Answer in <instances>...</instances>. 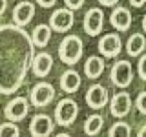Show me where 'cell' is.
I'll use <instances>...</instances> for the list:
<instances>
[{"label":"cell","instance_id":"obj_1","mask_svg":"<svg viewBox=\"0 0 146 137\" xmlns=\"http://www.w3.org/2000/svg\"><path fill=\"white\" fill-rule=\"evenodd\" d=\"M35 46L29 33L17 24L0 26V93L13 95L26 82Z\"/></svg>","mask_w":146,"mask_h":137},{"label":"cell","instance_id":"obj_2","mask_svg":"<svg viewBox=\"0 0 146 137\" xmlns=\"http://www.w3.org/2000/svg\"><path fill=\"white\" fill-rule=\"evenodd\" d=\"M82 53H84V42L75 33L66 35L58 44V59L68 66H75L82 59Z\"/></svg>","mask_w":146,"mask_h":137},{"label":"cell","instance_id":"obj_3","mask_svg":"<svg viewBox=\"0 0 146 137\" xmlns=\"http://www.w3.org/2000/svg\"><path fill=\"white\" fill-rule=\"evenodd\" d=\"M77 117H79V104H77V100L66 97L57 102V106H55V121H57L58 126H62V128L71 126Z\"/></svg>","mask_w":146,"mask_h":137},{"label":"cell","instance_id":"obj_4","mask_svg":"<svg viewBox=\"0 0 146 137\" xmlns=\"http://www.w3.org/2000/svg\"><path fill=\"white\" fill-rule=\"evenodd\" d=\"M55 95H57V91H55L53 84L42 80V82H36L33 88H31L29 102H31V106H35V108H46L53 102Z\"/></svg>","mask_w":146,"mask_h":137},{"label":"cell","instance_id":"obj_5","mask_svg":"<svg viewBox=\"0 0 146 137\" xmlns=\"http://www.w3.org/2000/svg\"><path fill=\"white\" fill-rule=\"evenodd\" d=\"M110 80L117 88H128L133 80V68L130 61H117L110 70Z\"/></svg>","mask_w":146,"mask_h":137},{"label":"cell","instance_id":"obj_6","mask_svg":"<svg viewBox=\"0 0 146 137\" xmlns=\"http://www.w3.org/2000/svg\"><path fill=\"white\" fill-rule=\"evenodd\" d=\"M75 24V15L70 7H60L55 9L49 17V27L57 33H66L68 29H71Z\"/></svg>","mask_w":146,"mask_h":137},{"label":"cell","instance_id":"obj_7","mask_svg":"<svg viewBox=\"0 0 146 137\" xmlns=\"http://www.w3.org/2000/svg\"><path fill=\"white\" fill-rule=\"evenodd\" d=\"M104 27V13L99 7H91L86 11L84 20H82V29L90 37H97Z\"/></svg>","mask_w":146,"mask_h":137},{"label":"cell","instance_id":"obj_8","mask_svg":"<svg viewBox=\"0 0 146 137\" xmlns=\"http://www.w3.org/2000/svg\"><path fill=\"white\" fill-rule=\"evenodd\" d=\"M27 113H29V99H26V97L11 99L6 104V108H4V115H6V119L7 121H13V122L22 121Z\"/></svg>","mask_w":146,"mask_h":137},{"label":"cell","instance_id":"obj_9","mask_svg":"<svg viewBox=\"0 0 146 137\" xmlns=\"http://www.w3.org/2000/svg\"><path fill=\"white\" fill-rule=\"evenodd\" d=\"M97 48H99L100 55H102V57H106V59L119 57V53L122 51L121 35H119V33H106L104 37H100Z\"/></svg>","mask_w":146,"mask_h":137},{"label":"cell","instance_id":"obj_10","mask_svg":"<svg viewBox=\"0 0 146 137\" xmlns=\"http://www.w3.org/2000/svg\"><path fill=\"white\" fill-rule=\"evenodd\" d=\"M108 104H110V113L117 119L126 117L128 113L131 112V106H133V104H131V97H130L128 91H117L111 97V100H108Z\"/></svg>","mask_w":146,"mask_h":137},{"label":"cell","instance_id":"obj_11","mask_svg":"<svg viewBox=\"0 0 146 137\" xmlns=\"http://www.w3.org/2000/svg\"><path fill=\"white\" fill-rule=\"evenodd\" d=\"M53 128H55L53 119L49 115H46V113H36V115H33L31 121H29V134L35 135V137L51 135Z\"/></svg>","mask_w":146,"mask_h":137},{"label":"cell","instance_id":"obj_12","mask_svg":"<svg viewBox=\"0 0 146 137\" xmlns=\"http://www.w3.org/2000/svg\"><path fill=\"white\" fill-rule=\"evenodd\" d=\"M53 70V57L48 51H38L36 55H33L31 59V71H33L35 77L38 79H44L48 77Z\"/></svg>","mask_w":146,"mask_h":137},{"label":"cell","instance_id":"obj_13","mask_svg":"<svg viewBox=\"0 0 146 137\" xmlns=\"http://www.w3.org/2000/svg\"><path fill=\"white\" fill-rule=\"evenodd\" d=\"M110 100V95H108V90L104 88L102 84H91L88 91H86V104L91 108V110H100L108 104Z\"/></svg>","mask_w":146,"mask_h":137},{"label":"cell","instance_id":"obj_14","mask_svg":"<svg viewBox=\"0 0 146 137\" xmlns=\"http://www.w3.org/2000/svg\"><path fill=\"white\" fill-rule=\"evenodd\" d=\"M13 24L24 27L31 22V18L35 17V4L33 2H27V0H22V2H18L15 7H13Z\"/></svg>","mask_w":146,"mask_h":137},{"label":"cell","instance_id":"obj_15","mask_svg":"<svg viewBox=\"0 0 146 137\" xmlns=\"http://www.w3.org/2000/svg\"><path fill=\"white\" fill-rule=\"evenodd\" d=\"M110 24L115 27L119 33L128 31V29H130V26H131V13H130V9L117 4V6L113 7L111 15H110Z\"/></svg>","mask_w":146,"mask_h":137},{"label":"cell","instance_id":"obj_16","mask_svg":"<svg viewBox=\"0 0 146 137\" xmlns=\"http://www.w3.org/2000/svg\"><path fill=\"white\" fill-rule=\"evenodd\" d=\"M58 84H60L62 91H66V93H75V91H79V88H80L82 79H80L79 71L66 70L60 75V79H58Z\"/></svg>","mask_w":146,"mask_h":137},{"label":"cell","instance_id":"obj_17","mask_svg":"<svg viewBox=\"0 0 146 137\" xmlns=\"http://www.w3.org/2000/svg\"><path fill=\"white\" fill-rule=\"evenodd\" d=\"M106 70V62H104L102 57H97V55H91V57L86 59L84 62V75L88 77V79H99L100 75L104 73Z\"/></svg>","mask_w":146,"mask_h":137},{"label":"cell","instance_id":"obj_18","mask_svg":"<svg viewBox=\"0 0 146 137\" xmlns=\"http://www.w3.org/2000/svg\"><path fill=\"white\" fill-rule=\"evenodd\" d=\"M51 33H53V29L49 27V24H38L33 27L29 37H31V42H33L35 48H46L49 44V40H51Z\"/></svg>","mask_w":146,"mask_h":137},{"label":"cell","instance_id":"obj_19","mask_svg":"<svg viewBox=\"0 0 146 137\" xmlns=\"http://www.w3.org/2000/svg\"><path fill=\"white\" fill-rule=\"evenodd\" d=\"M146 49V37L144 33H133L128 39V42H126V51L130 57H139L141 53H143Z\"/></svg>","mask_w":146,"mask_h":137},{"label":"cell","instance_id":"obj_20","mask_svg":"<svg viewBox=\"0 0 146 137\" xmlns=\"http://www.w3.org/2000/svg\"><path fill=\"white\" fill-rule=\"evenodd\" d=\"M102 126H104V117L99 115V113H93V115H90L86 119L82 130H84L86 135H97V134H100Z\"/></svg>","mask_w":146,"mask_h":137},{"label":"cell","instance_id":"obj_21","mask_svg":"<svg viewBox=\"0 0 146 137\" xmlns=\"http://www.w3.org/2000/svg\"><path fill=\"white\" fill-rule=\"evenodd\" d=\"M108 135H110V137H117V135L128 137V135H131V126L128 124L126 121H117L115 124H113V126L108 130Z\"/></svg>","mask_w":146,"mask_h":137},{"label":"cell","instance_id":"obj_22","mask_svg":"<svg viewBox=\"0 0 146 137\" xmlns=\"http://www.w3.org/2000/svg\"><path fill=\"white\" fill-rule=\"evenodd\" d=\"M18 134H20V130H18V126L13 121H7V122H2V124H0V137H4V135L17 137Z\"/></svg>","mask_w":146,"mask_h":137},{"label":"cell","instance_id":"obj_23","mask_svg":"<svg viewBox=\"0 0 146 137\" xmlns=\"http://www.w3.org/2000/svg\"><path fill=\"white\" fill-rule=\"evenodd\" d=\"M135 108L139 110L141 115H146V91H141L135 99Z\"/></svg>","mask_w":146,"mask_h":137},{"label":"cell","instance_id":"obj_24","mask_svg":"<svg viewBox=\"0 0 146 137\" xmlns=\"http://www.w3.org/2000/svg\"><path fill=\"white\" fill-rule=\"evenodd\" d=\"M139 62H137V73H139V77L146 82V55H139Z\"/></svg>","mask_w":146,"mask_h":137},{"label":"cell","instance_id":"obj_25","mask_svg":"<svg viewBox=\"0 0 146 137\" xmlns=\"http://www.w3.org/2000/svg\"><path fill=\"white\" fill-rule=\"evenodd\" d=\"M86 0H64V4H66V7H70L71 11H75V9L82 7V4H84Z\"/></svg>","mask_w":146,"mask_h":137},{"label":"cell","instance_id":"obj_26","mask_svg":"<svg viewBox=\"0 0 146 137\" xmlns=\"http://www.w3.org/2000/svg\"><path fill=\"white\" fill-rule=\"evenodd\" d=\"M40 7H53L57 4V0H36Z\"/></svg>","mask_w":146,"mask_h":137},{"label":"cell","instance_id":"obj_27","mask_svg":"<svg viewBox=\"0 0 146 137\" xmlns=\"http://www.w3.org/2000/svg\"><path fill=\"white\" fill-rule=\"evenodd\" d=\"M100 6H106V7H115L119 4V0H97Z\"/></svg>","mask_w":146,"mask_h":137},{"label":"cell","instance_id":"obj_28","mask_svg":"<svg viewBox=\"0 0 146 137\" xmlns=\"http://www.w3.org/2000/svg\"><path fill=\"white\" fill-rule=\"evenodd\" d=\"M7 11V0H0V17Z\"/></svg>","mask_w":146,"mask_h":137},{"label":"cell","instance_id":"obj_29","mask_svg":"<svg viewBox=\"0 0 146 137\" xmlns=\"http://www.w3.org/2000/svg\"><path fill=\"white\" fill-rule=\"evenodd\" d=\"M130 4L133 7H143L144 4H146V0H130Z\"/></svg>","mask_w":146,"mask_h":137},{"label":"cell","instance_id":"obj_30","mask_svg":"<svg viewBox=\"0 0 146 137\" xmlns=\"http://www.w3.org/2000/svg\"><path fill=\"white\" fill-rule=\"evenodd\" d=\"M137 135H139V137H146V124L141 126L139 130H137Z\"/></svg>","mask_w":146,"mask_h":137},{"label":"cell","instance_id":"obj_31","mask_svg":"<svg viewBox=\"0 0 146 137\" xmlns=\"http://www.w3.org/2000/svg\"><path fill=\"white\" fill-rule=\"evenodd\" d=\"M143 31H144V33H146V15L143 17Z\"/></svg>","mask_w":146,"mask_h":137}]
</instances>
